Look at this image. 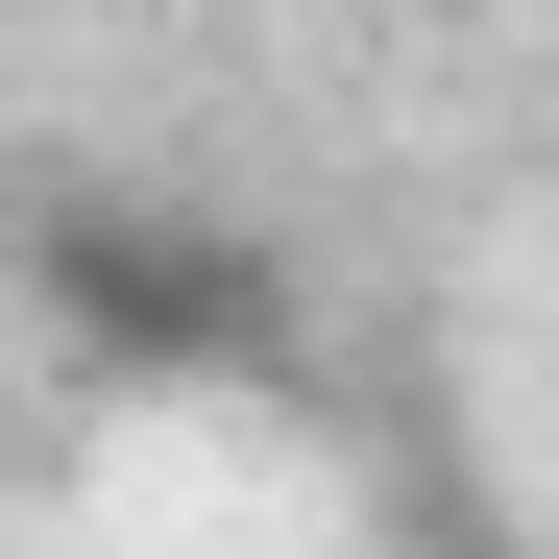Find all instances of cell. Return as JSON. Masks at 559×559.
Returning <instances> with one entry per match:
<instances>
[{
    "mask_svg": "<svg viewBox=\"0 0 559 559\" xmlns=\"http://www.w3.org/2000/svg\"><path fill=\"white\" fill-rule=\"evenodd\" d=\"M25 293H49V341L98 365V390H243L267 365V243H219V219H146V195H73L49 243H25Z\"/></svg>",
    "mask_w": 559,
    "mask_h": 559,
    "instance_id": "obj_1",
    "label": "cell"
},
{
    "mask_svg": "<svg viewBox=\"0 0 559 559\" xmlns=\"http://www.w3.org/2000/svg\"><path fill=\"white\" fill-rule=\"evenodd\" d=\"M414 25H511V0H414Z\"/></svg>",
    "mask_w": 559,
    "mask_h": 559,
    "instance_id": "obj_2",
    "label": "cell"
}]
</instances>
